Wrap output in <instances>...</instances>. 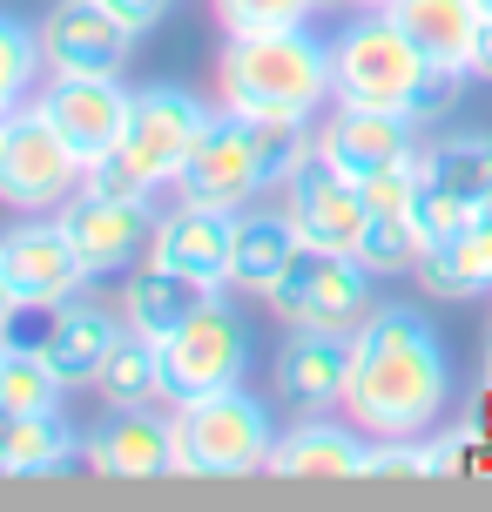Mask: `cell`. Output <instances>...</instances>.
Segmentation results:
<instances>
[{
    "label": "cell",
    "mask_w": 492,
    "mask_h": 512,
    "mask_svg": "<svg viewBox=\"0 0 492 512\" xmlns=\"http://www.w3.org/2000/svg\"><path fill=\"white\" fill-rule=\"evenodd\" d=\"M81 452V438L68 432L61 411H14V432H7V479H48L68 472Z\"/></svg>",
    "instance_id": "26"
},
{
    "label": "cell",
    "mask_w": 492,
    "mask_h": 512,
    "mask_svg": "<svg viewBox=\"0 0 492 512\" xmlns=\"http://www.w3.org/2000/svg\"><path fill=\"white\" fill-rule=\"evenodd\" d=\"M129 102H135V88H122V75H48V95H41V108L75 142L81 162H102L122 142Z\"/></svg>",
    "instance_id": "14"
},
{
    "label": "cell",
    "mask_w": 492,
    "mask_h": 512,
    "mask_svg": "<svg viewBox=\"0 0 492 512\" xmlns=\"http://www.w3.org/2000/svg\"><path fill=\"white\" fill-rule=\"evenodd\" d=\"M14 310V290H7V270H0V317Z\"/></svg>",
    "instance_id": "36"
},
{
    "label": "cell",
    "mask_w": 492,
    "mask_h": 512,
    "mask_svg": "<svg viewBox=\"0 0 492 512\" xmlns=\"http://www.w3.org/2000/svg\"><path fill=\"white\" fill-rule=\"evenodd\" d=\"M81 459L102 479H162V472H176V418H156L149 405L115 411L102 432L81 445Z\"/></svg>",
    "instance_id": "17"
},
{
    "label": "cell",
    "mask_w": 492,
    "mask_h": 512,
    "mask_svg": "<svg viewBox=\"0 0 492 512\" xmlns=\"http://www.w3.org/2000/svg\"><path fill=\"white\" fill-rule=\"evenodd\" d=\"M68 378L48 351H0V405L7 411H61Z\"/></svg>",
    "instance_id": "28"
},
{
    "label": "cell",
    "mask_w": 492,
    "mask_h": 512,
    "mask_svg": "<svg viewBox=\"0 0 492 512\" xmlns=\"http://www.w3.org/2000/svg\"><path fill=\"white\" fill-rule=\"evenodd\" d=\"M243 371H250V324L223 297L203 304L182 331L162 337V398L169 405L230 391V384H243Z\"/></svg>",
    "instance_id": "8"
},
{
    "label": "cell",
    "mask_w": 492,
    "mask_h": 512,
    "mask_svg": "<svg viewBox=\"0 0 492 512\" xmlns=\"http://www.w3.org/2000/svg\"><path fill=\"white\" fill-rule=\"evenodd\" d=\"M263 304L284 317L290 331H337L351 337L371 317V270H364L351 250H324V243H304L290 256V270L270 283Z\"/></svg>",
    "instance_id": "6"
},
{
    "label": "cell",
    "mask_w": 492,
    "mask_h": 512,
    "mask_svg": "<svg viewBox=\"0 0 492 512\" xmlns=\"http://www.w3.org/2000/svg\"><path fill=\"white\" fill-rule=\"evenodd\" d=\"M216 95L236 115H277V122H311L324 102H337L331 41L311 27H263L230 34L216 54Z\"/></svg>",
    "instance_id": "2"
},
{
    "label": "cell",
    "mask_w": 492,
    "mask_h": 512,
    "mask_svg": "<svg viewBox=\"0 0 492 512\" xmlns=\"http://www.w3.org/2000/svg\"><path fill=\"white\" fill-rule=\"evenodd\" d=\"M277 196H284L290 223L304 230V243H324V250H351L358 256V236H364V189L344 169H337L331 155L317 149V135L297 149L284 176H277Z\"/></svg>",
    "instance_id": "9"
},
{
    "label": "cell",
    "mask_w": 492,
    "mask_h": 512,
    "mask_svg": "<svg viewBox=\"0 0 492 512\" xmlns=\"http://www.w3.org/2000/svg\"><path fill=\"white\" fill-rule=\"evenodd\" d=\"M203 128H209V108L196 102L189 88L149 81V88H135L122 142H115L102 162H88L81 189H102V196H156L162 182L182 176V162L203 142Z\"/></svg>",
    "instance_id": "3"
},
{
    "label": "cell",
    "mask_w": 492,
    "mask_h": 512,
    "mask_svg": "<svg viewBox=\"0 0 492 512\" xmlns=\"http://www.w3.org/2000/svg\"><path fill=\"white\" fill-rule=\"evenodd\" d=\"M418 283H425L432 297H452V304H466V297H492V203L472 209L452 236L425 243Z\"/></svg>",
    "instance_id": "22"
},
{
    "label": "cell",
    "mask_w": 492,
    "mask_h": 512,
    "mask_svg": "<svg viewBox=\"0 0 492 512\" xmlns=\"http://www.w3.org/2000/svg\"><path fill=\"white\" fill-rule=\"evenodd\" d=\"M34 34H41L48 75H122L135 41H142L122 14H108L102 0H54L48 21Z\"/></svg>",
    "instance_id": "12"
},
{
    "label": "cell",
    "mask_w": 492,
    "mask_h": 512,
    "mask_svg": "<svg viewBox=\"0 0 492 512\" xmlns=\"http://www.w3.org/2000/svg\"><path fill=\"white\" fill-rule=\"evenodd\" d=\"M304 250V230L290 223V209L277 203H243L230 230V290L243 297H270V283L290 270V256Z\"/></svg>",
    "instance_id": "19"
},
{
    "label": "cell",
    "mask_w": 492,
    "mask_h": 512,
    "mask_svg": "<svg viewBox=\"0 0 492 512\" xmlns=\"http://www.w3.org/2000/svg\"><path fill=\"white\" fill-rule=\"evenodd\" d=\"M425 182L452 196V203L466 209H486L492 203V135H452L439 149H425Z\"/></svg>",
    "instance_id": "25"
},
{
    "label": "cell",
    "mask_w": 492,
    "mask_h": 512,
    "mask_svg": "<svg viewBox=\"0 0 492 512\" xmlns=\"http://www.w3.org/2000/svg\"><path fill=\"white\" fill-rule=\"evenodd\" d=\"M41 68H48V61H41V34L21 27L14 14H0V122L34 95V75H41Z\"/></svg>",
    "instance_id": "29"
},
{
    "label": "cell",
    "mask_w": 492,
    "mask_h": 512,
    "mask_svg": "<svg viewBox=\"0 0 492 512\" xmlns=\"http://www.w3.org/2000/svg\"><path fill=\"white\" fill-rule=\"evenodd\" d=\"M0 270H7L14 304H68V297H81L95 283L54 209H34L27 223L0 230Z\"/></svg>",
    "instance_id": "11"
},
{
    "label": "cell",
    "mask_w": 492,
    "mask_h": 512,
    "mask_svg": "<svg viewBox=\"0 0 492 512\" xmlns=\"http://www.w3.org/2000/svg\"><path fill=\"white\" fill-rule=\"evenodd\" d=\"M486 371H492V331H486Z\"/></svg>",
    "instance_id": "38"
},
{
    "label": "cell",
    "mask_w": 492,
    "mask_h": 512,
    "mask_svg": "<svg viewBox=\"0 0 492 512\" xmlns=\"http://www.w3.org/2000/svg\"><path fill=\"white\" fill-rule=\"evenodd\" d=\"M459 81H466V75H432V88H425V102L412 108V122H432V115H445V108L459 102Z\"/></svg>",
    "instance_id": "34"
},
{
    "label": "cell",
    "mask_w": 492,
    "mask_h": 512,
    "mask_svg": "<svg viewBox=\"0 0 492 512\" xmlns=\"http://www.w3.org/2000/svg\"><path fill=\"white\" fill-rule=\"evenodd\" d=\"M156 196H102V189H75L68 203L54 209L61 230L75 243V256L88 263V277H115V270H135V256L156 243Z\"/></svg>",
    "instance_id": "10"
},
{
    "label": "cell",
    "mask_w": 492,
    "mask_h": 512,
    "mask_svg": "<svg viewBox=\"0 0 492 512\" xmlns=\"http://www.w3.org/2000/svg\"><path fill=\"white\" fill-rule=\"evenodd\" d=\"M331 68H337V102L358 108H385V115H412L432 88V61L405 27L391 21V7H364L358 21L331 41Z\"/></svg>",
    "instance_id": "4"
},
{
    "label": "cell",
    "mask_w": 492,
    "mask_h": 512,
    "mask_svg": "<svg viewBox=\"0 0 492 512\" xmlns=\"http://www.w3.org/2000/svg\"><path fill=\"white\" fill-rule=\"evenodd\" d=\"M364 452H371V432L331 425L324 411H311L290 432H277L263 472H277V479H364Z\"/></svg>",
    "instance_id": "18"
},
{
    "label": "cell",
    "mask_w": 492,
    "mask_h": 512,
    "mask_svg": "<svg viewBox=\"0 0 492 512\" xmlns=\"http://www.w3.org/2000/svg\"><path fill=\"white\" fill-rule=\"evenodd\" d=\"M223 34H263V27H304L317 0H209Z\"/></svg>",
    "instance_id": "31"
},
{
    "label": "cell",
    "mask_w": 492,
    "mask_h": 512,
    "mask_svg": "<svg viewBox=\"0 0 492 512\" xmlns=\"http://www.w3.org/2000/svg\"><path fill=\"white\" fill-rule=\"evenodd\" d=\"M391 21L425 48V61L439 75H472L479 34H486V7L479 0H391Z\"/></svg>",
    "instance_id": "20"
},
{
    "label": "cell",
    "mask_w": 492,
    "mask_h": 512,
    "mask_svg": "<svg viewBox=\"0 0 492 512\" xmlns=\"http://www.w3.org/2000/svg\"><path fill=\"white\" fill-rule=\"evenodd\" d=\"M364 479H439V452L432 438L412 432V438H371L364 452Z\"/></svg>",
    "instance_id": "30"
},
{
    "label": "cell",
    "mask_w": 492,
    "mask_h": 512,
    "mask_svg": "<svg viewBox=\"0 0 492 512\" xmlns=\"http://www.w3.org/2000/svg\"><path fill=\"white\" fill-rule=\"evenodd\" d=\"M277 425L263 398H250L243 384L230 391H209L176 405V472L169 479H250L270 465Z\"/></svg>",
    "instance_id": "5"
},
{
    "label": "cell",
    "mask_w": 492,
    "mask_h": 512,
    "mask_svg": "<svg viewBox=\"0 0 492 512\" xmlns=\"http://www.w3.org/2000/svg\"><path fill=\"white\" fill-rule=\"evenodd\" d=\"M344 378H351V337L337 331H290L270 364V384L297 418L344 405Z\"/></svg>",
    "instance_id": "16"
},
{
    "label": "cell",
    "mask_w": 492,
    "mask_h": 512,
    "mask_svg": "<svg viewBox=\"0 0 492 512\" xmlns=\"http://www.w3.org/2000/svg\"><path fill=\"white\" fill-rule=\"evenodd\" d=\"M432 452H439V472H459V465L479 452V425H459V432L432 438Z\"/></svg>",
    "instance_id": "32"
},
{
    "label": "cell",
    "mask_w": 492,
    "mask_h": 512,
    "mask_svg": "<svg viewBox=\"0 0 492 512\" xmlns=\"http://www.w3.org/2000/svg\"><path fill=\"white\" fill-rule=\"evenodd\" d=\"M472 75L492 81V14H486V34H479V61H472Z\"/></svg>",
    "instance_id": "35"
},
{
    "label": "cell",
    "mask_w": 492,
    "mask_h": 512,
    "mask_svg": "<svg viewBox=\"0 0 492 512\" xmlns=\"http://www.w3.org/2000/svg\"><path fill=\"white\" fill-rule=\"evenodd\" d=\"M317 7H337V0H317Z\"/></svg>",
    "instance_id": "39"
},
{
    "label": "cell",
    "mask_w": 492,
    "mask_h": 512,
    "mask_svg": "<svg viewBox=\"0 0 492 512\" xmlns=\"http://www.w3.org/2000/svg\"><path fill=\"white\" fill-rule=\"evenodd\" d=\"M358 263L371 277H418L425 263V230H418L412 209H371L358 236Z\"/></svg>",
    "instance_id": "27"
},
{
    "label": "cell",
    "mask_w": 492,
    "mask_h": 512,
    "mask_svg": "<svg viewBox=\"0 0 492 512\" xmlns=\"http://www.w3.org/2000/svg\"><path fill=\"white\" fill-rule=\"evenodd\" d=\"M351 7H391V0H351Z\"/></svg>",
    "instance_id": "37"
},
{
    "label": "cell",
    "mask_w": 492,
    "mask_h": 512,
    "mask_svg": "<svg viewBox=\"0 0 492 512\" xmlns=\"http://www.w3.org/2000/svg\"><path fill=\"white\" fill-rule=\"evenodd\" d=\"M230 230H236L230 209L176 203V209H162L149 250H156L162 263H176V270H189V277H203V283L223 290V283H230Z\"/></svg>",
    "instance_id": "21"
},
{
    "label": "cell",
    "mask_w": 492,
    "mask_h": 512,
    "mask_svg": "<svg viewBox=\"0 0 492 512\" xmlns=\"http://www.w3.org/2000/svg\"><path fill=\"white\" fill-rule=\"evenodd\" d=\"M108 14H122V21L135 27V34H149V27L162 21V14H169V7H176V0H102Z\"/></svg>",
    "instance_id": "33"
},
{
    "label": "cell",
    "mask_w": 492,
    "mask_h": 512,
    "mask_svg": "<svg viewBox=\"0 0 492 512\" xmlns=\"http://www.w3.org/2000/svg\"><path fill=\"white\" fill-rule=\"evenodd\" d=\"M95 398L108 411H135V405H156L162 398V344L142 331H122L115 337V351L102 358L95 371Z\"/></svg>",
    "instance_id": "24"
},
{
    "label": "cell",
    "mask_w": 492,
    "mask_h": 512,
    "mask_svg": "<svg viewBox=\"0 0 492 512\" xmlns=\"http://www.w3.org/2000/svg\"><path fill=\"white\" fill-rule=\"evenodd\" d=\"M479 7H486V14H492V0H479Z\"/></svg>",
    "instance_id": "40"
},
{
    "label": "cell",
    "mask_w": 492,
    "mask_h": 512,
    "mask_svg": "<svg viewBox=\"0 0 492 512\" xmlns=\"http://www.w3.org/2000/svg\"><path fill=\"white\" fill-rule=\"evenodd\" d=\"M412 115H385V108H358V102H337L324 122H317V149L331 155L337 169L351 182H371L398 169V162H412L418 155V135H412Z\"/></svg>",
    "instance_id": "13"
},
{
    "label": "cell",
    "mask_w": 492,
    "mask_h": 512,
    "mask_svg": "<svg viewBox=\"0 0 492 512\" xmlns=\"http://www.w3.org/2000/svg\"><path fill=\"white\" fill-rule=\"evenodd\" d=\"M216 297H223L216 283L189 277V270H176V263H162V256L149 250L129 277H122V304H115V310H122L129 331H142V337H156V344H162V337L182 331V324H189L203 304H216Z\"/></svg>",
    "instance_id": "15"
},
{
    "label": "cell",
    "mask_w": 492,
    "mask_h": 512,
    "mask_svg": "<svg viewBox=\"0 0 492 512\" xmlns=\"http://www.w3.org/2000/svg\"><path fill=\"white\" fill-rule=\"evenodd\" d=\"M452 398L439 331L412 304H378L351 331V378H344V418L371 438L432 432V418Z\"/></svg>",
    "instance_id": "1"
},
{
    "label": "cell",
    "mask_w": 492,
    "mask_h": 512,
    "mask_svg": "<svg viewBox=\"0 0 492 512\" xmlns=\"http://www.w3.org/2000/svg\"><path fill=\"white\" fill-rule=\"evenodd\" d=\"M122 331H129V324H122V310H102V304L68 297L61 317H54V337H48L54 371H61L68 384H95V371H102V358L115 351V337H122Z\"/></svg>",
    "instance_id": "23"
},
{
    "label": "cell",
    "mask_w": 492,
    "mask_h": 512,
    "mask_svg": "<svg viewBox=\"0 0 492 512\" xmlns=\"http://www.w3.org/2000/svg\"><path fill=\"white\" fill-rule=\"evenodd\" d=\"M88 162L75 155V142L54 128V115L34 102H21L0 122V203L34 216V209H61L81 189Z\"/></svg>",
    "instance_id": "7"
}]
</instances>
